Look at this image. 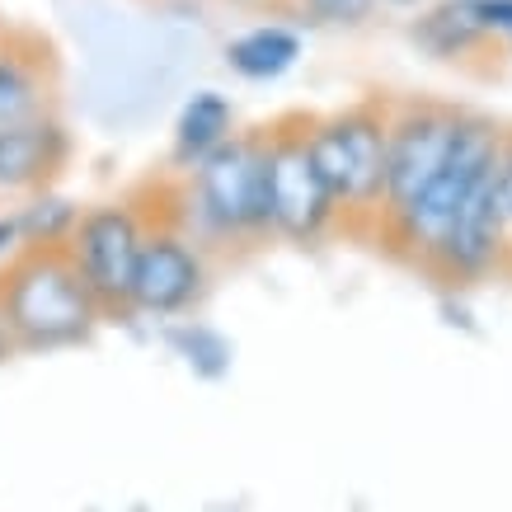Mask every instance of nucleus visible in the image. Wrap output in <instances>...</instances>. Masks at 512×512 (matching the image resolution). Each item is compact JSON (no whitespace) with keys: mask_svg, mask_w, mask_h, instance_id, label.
I'll list each match as a JSON object with an SVG mask.
<instances>
[{"mask_svg":"<svg viewBox=\"0 0 512 512\" xmlns=\"http://www.w3.org/2000/svg\"><path fill=\"white\" fill-rule=\"evenodd\" d=\"M0 306L19 353L80 343L104 320L66 235H33L10 254L0 268Z\"/></svg>","mask_w":512,"mask_h":512,"instance_id":"1","label":"nucleus"},{"mask_svg":"<svg viewBox=\"0 0 512 512\" xmlns=\"http://www.w3.org/2000/svg\"><path fill=\"white\" fill-rule=\"evenodd\" d=\"M193 217L188 235L193 240H212L207 249L231 245V249H264L273 231V212H268V132H245V137L221 141L207 160H198L193 174Z\"/></svg>","mask_w":512,"mask_h":512,"instance_id":"2","label":"nucleus"},{"mask_svg":"<svg viewBox=\"0 0 512 512\" xmlns=\"http://www.w3.org/2000/svg\"><path fill=\"white\" fill-rule=\"evenodd\" d=\"M498 151H503V132H498L494 123L461 118L442 170L428 179V188H423L419 198L404 207V217L395 221V231H400L404 245H414L419 254L437 259L442 245H447V235L456 231L461 212L470 207V198H475L484 188V179L494 174Z\"/></svg>","mask_w":512,"mask_h":512,"instance_id":"3","label":"nucleus"},{"mask_svg":"<svg viewBox=\"0 0 512 512\" xmlns=\"http://www.w3.org/2000/svg\"><path fill=\"white\" fill-rule=\"evenodd\" d=\"M315 165L334 193V217H386L390 123L376 109H348L311 127Z\"/></svg>","mask_w":512,"mask_h":512,"instance_id":"4","label":"nucleus"},{"mask_svg":"<svg viewBox=\"0 0 512 512\" xmlns=\"http://www.w3.org/2000/svg\"><path fill=\"white\" fill-rule=\"evenodd\" d=\"M311 118H282L264 127L268 132V212H273V231L311 245L325 235L334 221V193H329L325 174L315 165L311 151Z\"/></svg>","mask_w":512,"mask_h":512,"instance_id":"5","label":"nucleus"},{"mask_svg":"<svg viewBox=\"0 0 512 512\" xmlns=\"http://www.w3.org/2000/svg\"><path fill=\"white\" fill-rule=\"evenodd\" d=\"M141 217L123 202L90 207L71 221V249H76L85 282H90L104 320H132L137 315V259H141Z\"/></svg>","mask_w":512,"mask_h":512,"instance_id":"6","label":"nucleus"},{"mask_svg":"<svg viewBox=\"0 0 512 512\" xmlns=\"http://www.w3.org/2000/svg\"><path fill=\"white\" fill-rule=\"evenodd\" d=\"M456 127H461V113L451 109H433V104H419V109H404L395 123H390V151H386V221L404 217V207L419 198L428 179L442 170L451 141H456Z\"/></svg>","mask_w":512,"mask_h":512,"instance_id":"7","label":"nucleus"},{"mask_svg":"<svg viewBox=\"0 0 512 512\" xmlns=\"http://www.w3.org/2000/svg\"><path fill=\"white\" fill-rule=\"evenodd\" d=\"M207 287V264H202V245L188 231H146L141 235V259H137V311L146 315H179Z\"/></svg>","mask_w":512,"mask_h":512,"instance_id":"8","label":"nucleus"},{"mask_svg":"<svg viewBox=\"0 0 512 512\" xmlns=\"http://www.w3.org/2000/svg\"><path fill=\"white\" fill-rule=\"evenodd\" d=\"M71 160V137L66 127L43 113V118H24V123H0V188H47Z\"/></svg>","mask_w":512,"mask_h":512,"instance_id":"9","label":"nucleus"},{"mask_svg":"<svg viewBox=\"0 0 512 512\" xmlns=\"http://www.w3.org/2000/svg\"><path fill=\"white\" fill-rule=\"evenodd\" d=\"M52 90H57L52 47L38 38L0 43V123H24V118L52 113Z\"/></svg>","mask_w":512,"mask_h":512,"instance_id":"10","label":"nucleus"},{"mask_svg":"<svg viewBox=\"0 0 512 512\" xmlns=\"http://www.w3.org/2000/svg\"><path fill=\"white\" fill-rule=\"evenodd\" d=\"M231 104L221 99L217 90H202L193 94L184 104V113H179V127H174V156L179 160H207L212 151H217L221 141H231Z\"/></svg>","mask_w":512,"mask_h":512,"instance_id":"11","label":"nucleus"},{"mask_svg":"<svg viewBox=\"0 0 512 512\" xmlns=\"http://www.w3.org/2000/svg\"><path fill=\"white\" fill-rule=\"evenodd\" d=\"M301 57V38L282 24H259V29L240 33L235 43H226V62L249 80H273Z\"/></svg>","mask_w":512,"mask_h":512,"instance_id":"12","label":"nucleus"},{"mask_svg":"<svg viewBox=\"0 0 512 512\" xmlns=\"http://www.w3.org/2000/svg\"><path fill=\"white\" fill-rule=\"evenodd\" d=\"M381 0H296L301 15H311L315 24H334V29H357L376 15Z\"/></svg>","mask_w":512,"mask_h":512,"instance_id":"13","label":"nucleus"},{"mask_svg":"<svg viewBox=\"0 0 512 512\" xmlns=\"http://www.w3.org/2000/svg\"><path fill=\"white\" fill-rule=\"evenodd\" d=\"M494 202L503 221L512 226V141H503V151H498V165H494Z\"/></svg>","mask_w":512,"mask_h":512,"instance_id":"14","label":"nucleus"},{"mask_svg":"<svg viewBox=\"0 0 512 512\" xmlns=\"http://www.w3.org/2000/svg\"><path fill=\"white\" fill-rule=\"evenodd\" d=\"M10 353H19V343H15V329H10V320H5V306H0V362Z\"/></svg>","mask_w":512,"mask_h":512,"instance_id":"15","label":"nucleus"},{"mask_svg":"<svg viewBox=\"0 0 512 512\" xmlns=\"http://www.w3.org/2000/svg\"><path fill=\"white\" fill-rule=\"evenodd\" d=\"M19 235H24V221H0V254H5V245H15Z\"/></svg>","mask_w":512,"mask_h":512,"instance_id":"16","label":"nucleus"},{"mask_svg":"<svg viewBox=\"0 0 512 512\" xmlns=\"http://www.w3.org/2000/svg\"><path fill=\"white\" fill-rule=\"evenodd\" d=\"M386 5H400V10H409V5H419V0H386Z\"/></svg>","mask_w":512,"mask_h":512,"instance_id":"17","label":"nucleus"},{"mask_svg":"<svg viewBox=\"0 0 512 512\" xmlns=\"http://www.w3.org/2000/svg\"><path fill=\"white\" fill-rule=\"evenodd\" d=\"M231 5H254V0H231Z\"/></svg>","mask_w":512,"mask_h":512,"instance_id":"18","label":"nucleus"}]
</instances>
